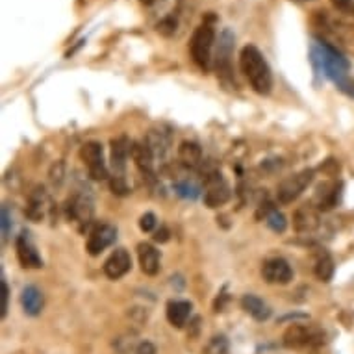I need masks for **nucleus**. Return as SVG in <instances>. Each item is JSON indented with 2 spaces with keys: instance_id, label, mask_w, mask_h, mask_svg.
Masks as SVG:
<instances>
[{
  "instance_id": "nucleus-1",
  "label": "nucleus",
  "mask_w": 354,
  "mask_h": 354,
  "mask_svg": "<svg viewBox=\"0 0 354 354\" xmlns=\"http://www.w3.org/2000/svg\"><path fill=\"white\" fill-rule=\"evenodd\" d=\"M310 56H312V64L315 65V69L321 71L342 91L353 95V89H351L353 82L348 78L351 64L337 48H334L325 41H314V45L310 48Z\"/></svg>"
},
{
  "instance_id": "nucleus-2",
  "label": "nucleus",
  "mask_w": 354,
  "mask_h": 354,
  "mask_svg": "<svg viewBox=\"0 0 354 354\" xmlns=\"http://www.w3.org/2000/svg\"><path fill=\"white\" fill-rule=\"evenodd\" d=\"M239 67L245 78L249 80L250 87L258 95H269L273 89V73L268 59L263 58L260 48L254 45H245L239 54Z\"/></svg>"
},
{
  "instance_id": "nucleus-3",
  "label": "nucleus",
  "mask_w": 354,
  "mask_h": 354,
  "mask_svg": "<svg viewBox=\"0 0 354 354\" xmlns=\"http://www.w3.org/2000/svg\"><path fill=\"white\" fill-rule=\"evenodd\" d=\"M215 43V28L209 23H203L195 28L192 39H189V53L193 62L203 71L209 69L212 62V48Z\"/></svg>"
},
{
  "instance_id": "nucleus-4",
  "label": "nucleus",
  "mask_w": 354,
  "mask_h": 354,
  "mask_svg": "<svg viewBox=\"0 0 354 354\" xmlns=\"http://www.w3.org/2000/svg\"><path fill=\"white\" fill-rule=\"evenodd\" d=\"M282 343L288 348L319 347V345L325 343V332L317 328L315 325H299V323H293L284 332Z\"/></svg>"
},
{
  "instance_id": "nucleus-5",
  "label": "nucleus",
  "mask_w": 354,
  "mask_h": 354,
  "mask_svg": "<svg viewBox=\"0 0 354 354\" xmlns=\"http://www.w3.org/2000/svg\"><path fill=\"white\" fill-rule=\"evenodd\" d=\"M314 169H304L301 173L288 176L286 180L280 182L279 187H277V198H279V203L291 204L293 201H297L304 193V189L314 182Z\"/></svg>"
},
{
  "instance_id": "nucleus-6",
  "label": "nucleus",
  "mask_w": 354,
  "mask_h": 354,
  "mask_svg": "<svg viewBox=\"0 0 354 354\" xmlns=\"http://www.w3.org/2000/svg\"><path fill=\"white\" fill-rule=\"evenodd\" d=\"M230 186H228L223 174L219 171H212L206 173L204 178V204L208 208H219L223 204H227L230 201Z\"/></svg>"
},
{
  "instance_id": "nucleus-7",
  "label": "nucleus",
  "mask_w": 354,
  "mask_h": 354,
  "mask_svg": "<svg viewBox=\"0 0 354 354\" xmlns=\"http://www.w3.org/2000/svg\"><path fill=\"white\" fill-rule=\"evenodd\" d=\"M80 158L82 162L86 163L89 176L93 180H106L110 174H108V167L104 163V151L99 141H87L80 149Z\"/></svg>"
},
{
  "instance_id": "nucleus-8",
  "label": "nucleus",
  "mask_w": 354,
  "mask_h": 354,
  "mask_svg": "<svg viewBox=\"0 0 354 354\" xmlns=\"http://www.w3.org/2000/svg\"><path fill=\"white\" fill-rule=\"evenodd\" d=\"M67 219L73 223L78 230L89 227V223L93 219V201L87 195H73L67 201Z\"/></svg>"
},
{
  "instance_id": "nucleus-9",
  "label": "nucleus",
  "mask_w": 354,
  "mask_h": 354,
  "mask_svg": "<svg viewBox=\"0 0 354 354\" xmlns=\"http://www.w3.org/2000/svg\"><path fill=\"white\" fill-rule=\"evenodd\" d=\"M117 239V228L110 223H99L91 228V232L87 236L86 250L91 256H99L100 252H104L110 245Z\"/></svg>"
},
{
  "instance_id": "nucleus-10",
  "label": "nucleus",
  "mask_w": 354,
  "mask_h": 354,
  "mask_svg": "<svg viewBox=\"0 0 354 354\" xmlns=\"http://www.w3.org/2000/svg\"><path fill=\"white\" fill-rule=\"evenodd\" d=\"M261 279L266 280L268 284H290L293 280V269L288 263V260L280 258V256H274V258H269V260L263 261L261 266Z\"/></svg>"
},
{
  "instance_id": "nucleus-11",
  "label": "nucleus",
  "mask_w": 354,
  "mask_h": 354,
  "mask_svg": "<svg viewBox=\"0 0 354 354\" xmlns=\"http://www.w3.org/2000/svg\"><path fill=\"white\" fill-rule=\"evenodd\" d=\"M50 197H48L47 189L43 186H35L34 192L30 193L28 197V206H26V215H28L30 221L34 223H41V221L47 217V214L50 212Z\"/></svg>"
},
{
  "instance_id": "nucleus-12",
  "label": "nucleus",
  "mask_w": 354,
  "mask_h": 354,
  "mask_svg": "<svg viewBox=\"0 0 354 354\" xmlns=\"http://www.w3.org/2000/svg\"><path fill=\"white\" fill-rule=\"evenodd\" d=\"M319 209L314 204H302L293 214V228L297 234H312L319 228Z\"/></svg>"
},
{
  "instance_id": "nucleus-13",
  "label": "nucleus",
  "mask_w": 354,
  "mask_h": 354,
  "mask_svg": "<svg viewBox=\"0 0 354 354\" xmlns=\"http://www.w3.org/2000/svg\"><path fill=\"white\" fill-rule=\"evenodd\" d=\"M104 274L110 280H119L132 269V256L127 249H115L104 261Z\"/></svg>"
},
{
  "instance_id": "nucleus-14",
  "label": "nucleus",
  "mask_w": 354,
  "mask_h": 354,
  "mask_svg": "<svg viewBox=\"0 0 354 354\" xmlns=\"http://www.w3.org/2000/svg\"><path fill=\"white\" fill-rule=\"evenodd\" d=\"M15 250H17V258L24 269L43 268V260H41L39 252L34 247V243L30 241L28 234L23 232L19 236L17 243H15Z\"/></svg>"
},
{
  "instance_id": "nucleus-15",
  "label": "nucleus",
  "mask_w": 354,
  "mask_h": 354,
  "mask_svg": "<svg viewBox=\"0 0 354 354\" xmlns=\"http://www.w3.org/2000/svg\"><path fill=\"white\" fill-rule=\"evenodd\" d=\"M128 156H132V143L127 136H119L111 140V167L115 174H122L127 167Z\"/></svg>"
},
{
  "instance_id": "nucleus-16",
  "label": "nucleus",
  "mask_w": 354,
  "mask_h": 354,
  "mask_svg": "<svg viewBox=\"0 0 354 354\" xmlns=\"http://www.w3.org/2000/svg\"><path fill=\"white\" fill-rule=\"evenodd\" d=\"M339 187L342 184H337V182H325V184H321L317 187V192H315L314 197V206L319 212H328L337 204V198H339Z\"/></svg>"
},
{
  "instance_id": "nucleus-17",
  "label": "nucleus",
  "mask_w": 354,
  "mask_h": 354,
  "mask_svg": "<svg viewBox=\"0 0 354 354\" xmlns=\"http://www.w3.org/2000/svg\"><path fill=\"white\" fill-rule=\"evenodd\" d=\"M138 258H140L141 271L149 277L160 273V252L151 243L138 245Z\"/></svg>"
},
{
  "instance_id": "nucleus-18",
  "label": "nucleus",
  "mask_w": 354,
  "mask_h": 354,
  "mask_svg": "<svg viewBox=\"0 0 354 354\" xmlns=\"http://www.w3.org/2000/svg\"><path fill=\"white\" fill-rule=\"evenodd\" d=\"M167 321L174 328H184L187 319L192 317V302L187 301H169L167 302Z\"/></svg>"
},
{
  "instance_id": "nucleus-19",
  "label": "nucleus",
  "mask_w": 354,
  "mask_h": 354,
  "mask_svg": "<svg viewBox=\"0 0 354 354\" xmlns=\"http://www.w3.org/2000/svg\"><path fill=\"white\" fill-rule=\"evenodd\" d=\"M21 304H23L24 314L35 317L41 314V310L45 306V297L35 286H26L21 293Z\"/></svg>"
},
{
  "instance_id": "nucleus-20",
  "label": "nucleus",
  "mask_w": 354,
  "mask_h": 354,
  "mask_svg": "<svg viewBox=\"0 0 354 354\" xmlns=\"http://www.w3.org/2000/svg\"><path fill=\"white\" fill-rule=\"evenodd\" d=\"M241 308L256 321H268L271 317V308L261 301L260 297L252 295V293L243 295V299H241Z\"/></svg>"
},
{
  "instance_id": "nucleus-21",
  "label": "nucleus",
  "mask_w": 354,
  "mask_h": 354,
  "mask_svg": "<svg viewBox=\"0 0 354 354\" xmlns=\"http://www.w3.org/2000/svg\"><path fill=\"white\" fill-rule=\"evenodd\" d=\"M132 160H134L136 167L140 169L141 173H152V169H154V154L147 147L145 141L143 143H140V141L132 143Z\"/></svg>"
},
{
  "instance_id": "nucleus-22",
  "label": "nucleus",
  "mask_w": 354,
  "mask_h": 354,
  "mask_svg": "<svg viewBox=\"0 0 354 354\" xmlns=\"http://www.w3.org/2000/svg\"><path fill=\"white\" fill-rule=\"evenodd\" d=\"M178 160L186 167H198L203 163V149L195 141H182L178 147Z\"/></svg>"
},
{
  "instance_id": "nucleus-23",
  "label": "nucleus",
  "mask_w": 354,
  "mask_h": 354,
  "mask_svg": "<svg viewBox=\"0 0 354 354\" xmlns=\"http://www.w3.org/2000/svg\"><path fill=\"white\" fill-rule=\"evenodd\" d=\"M147 147L151 149L154 158H165V154L169 152V147H171V141L163 132L160 130H151L145 138Z\"/></svg>"
},
{
  "instance_id": "nucleus-24",
  "label": "nucleus",
  "mask_w": 354,
  "mask_h": 354,
  "mask_svg": "<svg viewBox=\"0 0 354 354\" xmlns=\"http://www.w3.org/2000/svg\"><path fill=\"white\" fill-rule=\"evenodd\" d=\"M315 277L321 280V282H330L332 277H334V271H336V266H334V260L330 258V254H323L315 260Z\"/></svg>"
},
{
  "instance_id": "nucleus-25",
  "label": "nucleus",
  "mask_w": 354,
  "mask_h": 354,
  "mask_svg": "<svg viewBox=\"0 0 354 354\" xmlns=\"http://www.w3.org/2000/svg\"><path fill=\"white\" fill-rule=\"evenodd\" d=\"M263 217H266V225H268L274 234L286 232V228H288V221H286L282 212H279V209L273 208V206H269V208L266 209Z\"/></svg>"
},
{
  "instance_id": "nucleus-26",
  "label": "nucleus",
  "mask_w": 354,
  "mask_h": 354,
  "mask_svg": "<svg viewBox=\"0 0 354 354\" xmlns=\"http://www.w3.org/2000/svg\"><path fill=\"white\" fill-rule=\"evenodd\" d=\"M204 354H230V345L225 336H214L208 342Z\"/></svg>"
},
{
  "instance_id": "nucleus-27",
  "label": "nucleus",
  "mask_w": 354,
  "mask_h": 354,
  "mask_svg": "<svg viewBox=\"0 0 354 354\" xmlns=\"http://www.w3.org/2000/svg\"><path fill=\"white\" fill-rule=\"evenodd\" d=\"M174 192L178 193L182 198H192V201H195L201 195V187L197 184H193V182L184 180L174 184Z\"/></svg>"
},
{
  "instance_id": "nucleus-28",
  "label": "nucleus",
  "mask_w": 354,
  "mask_h": 354,
  "mask_svg": "<svg viewBox=\"0 0 354 354\" xmlns=\"http://www.w3.org/2000/svg\"><path fill=\"white\" fill-rule=\"evenodd\" d=\"M176 28H178V21H176L174 15H167V17L162 19L156 26L158 34L165 35V37H171V35L176 32Z\"/></svg>"
},
{
  "instance_id": "nucleus-29",
  "label": "nucleus",
  "mask_w": 354,
  "mask_h": 354,
  "mask_svg": "<svg viewBox=\"0 0 354 354\" xmlns=\"http://www.w3.org/2000/svg\"><path fill=\"white\" fill-rule=\"evenodd\" d=\"M110 187H111V192L115 193V195H119V197H124V195L130 193V187H128L127 180H124V176H122V174H113V176H111Z\"/></svg>"
},
{
  "instance_id": "nucleus-30",
  "label": "nucleus",
  "mask_w": 354,
  "mask_h": 354,
  "mask_svg": "<svg viewBox=\"0 0 354 354\" xmlns=\"http://www.w3.org/2000/svg\"><path fill=\"white\" fill-rule=\"evenodd\" d=\"M140 228L143 232H152L154 228H156V215L151 214V212H147L140 217Z\"/></svg>"
},
{
  "instance_id": "nucleus-31",
  "label": "nucleus",
  "mask_w": 354,
  "mask_h": 354,
  "mask_svg": "<svg viewBox=\"0 0 354 354\" xmlns=\"http://www.w3.org/2000/svg\"><path fill=\"white\" fill-rule=\"evenodd\" d=\"M0 290H2V308H0V315L6 317L8 312V299H10V290H8V284L4 282V279L0 280Z\"/></svg>"
},
{
  "instance_id": "nucleus-32",
  "label": "nucleus",
  "mask_w": 354,
  "mask_h": 354,
  "mask_svg": "<svg viewBox=\"0 0 354 354\" xmlns=\"http://www.w3.org/2000/svg\"><path fill=\"white\" fill-rule=\"evenodd\" d=\"M136 354H156V347L151 342H141L136 345Z\"/></svg>"
},
{
  "instance_id": "nucleus-33",
  "label": "nucleus",
  "mask_w": 354,
  "mask_h": 354,
  "mask_svg": "<svg viewBox=\"0 0 354 354\" xmlns=\"http://www.w3.org/2000/svg\"><path fill=\"white\" fill-rule=\"evenodd\" d=\"M332 4L339 10V12H345V13H351L354 6V0H330Z\"/></svg>"
},
{
  "instance_id": "nucleus-34",
  "label": "nucleus",
  "mask_w": 354,
  "mask_h": 354,
  "mask_svg": "<svg viewBox=\"0 0 354 354\" xmlns=\"http://www.w3.org/2000/svg\"><path fill=\"white\" fill-rule=\"evenodd\" d=\"M10 234V215H8V208H2V238L6 239Z\"/></svg>"
},
{
  "instance_id": "nucleus-35",
  "label": "nucleus",
  "mask_w": 354,
  "mask_h": 354,
  "mask_svg": "<svg viewBox=\"0 0 354 354\" xmlns=\"http://www.w3.org/2000/svg\"><path fill=\"white\" fill-rule=\"evenodd\" d=\"M154 239H156L158 243H165V241H169V230L165 227H162L160 230H156V234H154Z\"/></svg>"
},
{
  "instance_id": "nucleus-36",
  "label": "nucleus",
  "mask_w": 354,
  "mask_h": 354,
  "mask_svg": "<svg viewBox=\"0 0 354 354\" xmlns=\"http://www.w3.org/2000/svg\"><path fill=\"white\" fill-rule=\"evenodd\" d=\"M62 169H64V163H58V171H56V167L53 169V173H50V178H53L54 182H62V178H64V176H62Z\"/></svg>"
},
{
  "instance_id": "nucleus-37",
  "label": "nucleus",
  "mask_w": 354,
  "mask_h": 354,
  "mask_svg": "<svg viewBox=\"0 0 354 354\" xmlns=\"http://www.w3.org/2000/svg\"><path fill=\"white\" fill-rule=\"evenodd\" d=\"M154 2H156V0H141V4H143V6H152Z\"/></svg>"
},
{
  "instance_id": "nucleus-38",
  "label": "nucleus",
  "mask_w": 354,
  "mask_h": 354,
  "mask_svg": "<svg viewBox=\"0 0 354 354\" xmlns=\"http://www.w3.org/2000/svg\"><path fill=\"white\" fill-rule=\"evenodd\" d=\"M291 2H299L301 4V2H310V0H291Z\"/></svg>"
},
{
  "instance_id": "nucleus-39",
  "label": "nucleus",
  "mask_w": 354,
  "mask_h": 354,
  "mask_svg": "<svg viewBox=\"0 0 354 354\" xmlns=\"http://www.w3.org/2000/svg\"><path fill=\"white\" fill-rule=\"evenodd\" d=\"M351 15H354V6H353V10H351Z\"/></svg>"
}]
</instances>
